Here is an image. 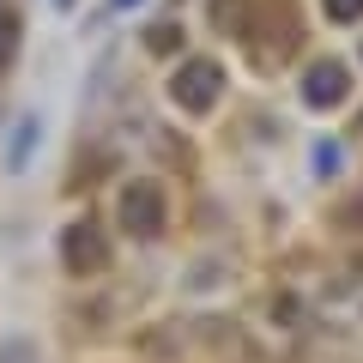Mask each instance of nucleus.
Listing matches in <instances>:
<instances>
[{
  "label": "nucleus",
  "mask_w": 363,
  "mask_h": 363,
  "mask_svg": "<svg viewBox=\"0 0 363 363\" xmlns=\"http://www.w3.org/2000/svg\"><path fill=\"white\" fill-rule=\"evenodd\" d=\"M61 260H67V272H79V279L104 272L109 267V236L97 230V224H73V230H61Z\"/></svg>",
  "instance_id": "nucleus-3"
},
{
  "label": "nucleus",
  "mask_w": 363,
  "mask_h": 363,
  "mask_svg": "<svg viewBox=\"0 0 363 363\" xmlns=\"http://www.w3.org/2000/svg\"><path fill=\"white\" fill-rule=\"evenodd\" d=\"M0 363H37V339H6V345H0Z\"/></svg>",
  "instance_id": "nucleus-6"
},
{
  "label": "nucleus",
  "mask_w": 363,
  "mask_h": 363,
  "mask_svg": "<svg viewBox=\"0 0 363 363\" xmlns=\"http://www.w3.org/2000/svg\"><path fill=\"white\" fill-rule=\"evenodd\" d=\"M345 85H351L345 61H315L309 73H303V104L309 109H333V104H345Z\"/></svg>",
  "instance_id": "nucleus-4"
},
{
  "label": "nucleus",
  "mask_w": 363,
  "mask_h": 363,
  "mask_svg": "<svg viewBox=\"0 0 363 363\" xmlns=\"http://www.w3.org/2000/svg\"><path fill=\"white\" fill-rule=\"evenodd\" d=\"M116 218L128 236H157L164 230V194H157V182H128L116 200Z\"/></svg>",
  "instance_id": "nucleus-2"
},
{
  "label": "nucleus",
  "mask_w": 363,
  "mask_h": 363,
  "mask_svg": "<svg viewBox=\"0 0 363 363\" xmlns=\"http://www.w3.org/2000/svg\"><path fill=\"white\" fill-rule=\"evenodd\" d=\"M145 43H152V55H169V49L182 43V30H176V25H157V30H152Z\"/></svg>",
  "instance_id": "nucleus-8"
},
{
  "label": "nucleus",
  "mask_w": 363,
  "mask_h": 363,
  "mask_svg": "<svg viewBox=\"0 0 363 363\" xmlns=\"http://www.w3.org/2000/svg\"><path fill=\"white\" fill-rule=\"evenodd\" d=\"M218 91H224V67L200 55V61H182L176 67V79H169V104L188 109V116H206V109L218 104Z\"/></svg>",
  "instance_id": "nucleus-1"
},
{
  "label": "nucleus",
  "mask_w": 363,
  "mask_h": 363,
  "mask_svg": "<svg viewBox=\"0 0 363 363\" xmlns=\"http://www.w3.org/2000/svg\"><path fill=\"white\" fill-rule=\"evenodd\" d=\"M327 6V18L333 25H351V18H363V0H321Z\"/></svg>",
  "instance_id": "nucleus-7"
},
{
  "label": "nucleus",
  "mask_w": 363,
  "mask_h": 363,
  "mask_svg": "<svg viewBox=\"0 0 363 363\" xmlns=\"http://www.w3.org/2000/svg\"><path fill=\"white\" fill-rule=\"evenodd\" d=\"M13 55H18V18H13V13H0V73L13 67Z\"/></svg>",
  "instance_id": "nucleus-5"
}]
</instances>
